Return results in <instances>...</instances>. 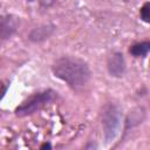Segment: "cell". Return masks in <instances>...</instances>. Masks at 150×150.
I'll list each match as a JSON object with an SVG mask.
<instances>
[{
	"label": "cell",
	"mask_w": 150,
	"mask_h": 150,
	"mask_svg": "<svg viewBox=\"0 0 150 150\" xmlns=\"http://www.w3.org/2000/svg\"><path fill=\"white\" fill-rule=\"evenodd\" d=\"M50 70L54 77L64 82L74 91L84 88L91 80L89 63L79 56L62 55L54 60Z\"/></svg>",
	"instance_id": "cell-1"
},
{
	"label": "cell",
	"mask_w": 150,
	"mask_h": 150,
	"mask_svg": "<svg viewBox=\"0 0 150 150\" xmlns=\"http://www.w3.org/2000/svg\"><path fill=\"white\" fill-rule=\"evenodd\" d=\"M97 148H98V145L96 144V142L93 144V143H91V141H89V142L84 145V149H97Z\"/></svg>",
	"instance_id": "cell-13"
},
{
	"label": "cell",
	"mask_w": 150,
	"mask_h": 150,
	"mask_svg": "<svg viewBox=\"0 0 150 150\" xmlns=\"http://www.w3.org/2000/svg\"><path fill=\"white\" fill-rule=\"evenodd\" d=\"M56 32V26L54 23H41L29 30L27 34V40L32 43H41L50 39Z\"/></svg>",
	"instance_id": "cell-7"
},
{
	"label": "cell",
	"mask_w": 150,
	"mask_h": 150,
	"mask_svg": "<svg viewBox=\"0 0 150 150\" xmlns=\"http://www.w3.org/2000/svg\"><path fill=\"white\" fill-rule=\"evenodd\" d=\"M57 97H59V93L55 91L54 89H50V88L33 93L30 96L25 98L14 109V115L19 118L32 116L35 112L40 111L47 104L54 102Z\"/></svg>",
	"instance_id": "cell-3"
},
{
	"label": "cell",
	"mask_w": 150,
	"mask_h": 150,
	"mask_svg": "<svg viewBox=\"0 0 150 150\" xmlns=\"http://www.w3.org/2000/svg\"><path fill=\"white\" fill-rule=\"evenodd\" d=\"M138 14H139V19L143 22L150 25V1H146L141 6Z\"/></svg>",
	"instance_id": "cell-9"
},
{
	"label": "cell",
	"mask_w": 150,
	"mask_h": 150,
	"mask_svg": "<svg viewBox=\"0 0 150 150\" xmlns=\"http://www.w3.org/2000/svg\"><path fill=\"white\" fill-rule=\"evenodd\" d=\"M103 139L105 144H110L118 136L123 127V114L121 108L112 102H107L100 111Z\"/></svg>",
	"instance_id": "cell-2"
},
{
	"label": "cell",
	"mask_w": 150,
	"mask_h": 150,
	"mask_svg": "<svg viewBox=\"0 0 150 150\" xmlns=\"http://www.w3.org/2000/svg\"><path fill=\"white\" fill-rule=\"evenodd\" d=\"M128 53L135 59L145 57L150 53V40H143L130 45L128 48Z\"/></svg>",
	"instance_id": "cell-8"
},
{
	"label": "cell",
	"mask_w": 150,
	"mask_h": 150,
	"mask_svg": "<svg viewBox=\"0 0 150 150\" xmlns=\"http://www.w3.org/2000/svg\"><path fill=\"white\" fill-rule=\"evenodd\" d=\"M53 148V145H52V143L50 142H43L40 146H39V149L40 150H50Z\"/></svg>",
	"instance_id": "cell-12"
},
{
	"label": "cell",
	"mask_w": 150,
	"mask_h": 150,
	"mask_svg": "<svg viewBox=\"0 0 150 150\" xmlns=\"http://www.w3.org/2000/svg\"><path fill=\"white\" fill-rule=\"evenodd\" d=\"M146 118V110L143 105H137L127 114V116L123 120V137L125 134L129 132V130L141 125Z\"/></svg>",
	"instance_id": "cell-6"
},
{
	"label": "cell",
	"mask_w": 150,
	"mask_h": 150,
	"mask_svg": "<svg viewBox=\"0 0 150 150\" xmlns=\"http://www.w3.org/2000/svg\"><path fill=\"white\" fill-rule=\"evenodd\" d=\"M20 18L15 14H4L0 18V40L5 42L16 34L20 27Z\"/></svg>",
	"instance_id": "cell-5"
},
{
	"label": "cell",
	"mask_w": 150,
	"mask_h": 150,
	"mask_svg": "<svg viewBox=\"0 0 150 150\" xmlns=\"http://www.w3.org/2000/svg\"><path fill=\"white\" fill-rule=\"evenodd\" d=\"M9 82H2V84H1V98H4L5 97V95H6V93H7V89L9 88Z\"/></svg>",
	"instance_id": "cell-11"
},
{
	"label": "cell",
	"mask_w": 150,
	"mask_h": 150,
	"mask_svg": "<svg viewBox=\"0 0 150 150\" xmlns=\"http://www.w3.org/2000/svg\"><path fill=\"white\" fill-rule=\"evenodd\" d=\"M28 2H34V1H38L42 7H46V8H48V7H50L52 5H54V2H55V0H27Z\"/></svg>",
	"instance_id": "cell-10"
},
{
	"label": "cell",
	"mask_w": 150,
	"mask_h": 150,
	"mask_svg": "<svg viewBox=\"0 0 150 150\" xmlns=\"http://www.w3.org/2000/svg\"><path fill=\"white\" fill-rule=\"evenodd\" d=\"M105 67L109 76L114 79H122L127 73V61L124 54L120 50L110 53L107 57Z\"/></svg>",
	"instance_id": "cell-4"
}]
</instances>
